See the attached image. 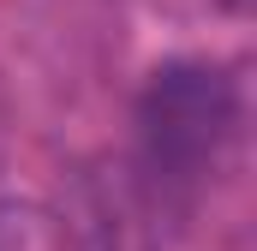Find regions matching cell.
<instances>
[{
    "instance_id": "6da1fadb",
    "label": "cell",
    "mask_w": 257,
    "mask_h": 251,
    "mask_svg": "<svg viewBox=\"0 0 257 251\" xmlns=\"http://www.w3.org/2000/svg\"><path fill=\"white\" fill-rule=\"evenodd\" d=\"M144 156L162 180H192L233 132V84L215 66H162L144 90Z\"/></svg>"
},
{
    "instance_id": "7a4b0ae2",
    "label": "cell",
    "mask_w": 257,
    "mask_h": 251,
    "mask_svg": "<svg viewBox=\"0 0 257 251\" xmlns=\"http://www.w3.org/2000/svg\"><path fill=\"white\" fill-rule=\"evenodd\" d=\"M0 251H84V245L48 203L12 197L0 203Z\"/></svg>"
},
{
    "instance_id": "3957f363",
    "label": "cell",
    "mask_w": 257,
    "mask_h": 251,
    "mask_svg": "<svg viewBox=\"0 0 257 251\" xmlns=\"http://www.w3.org/2000/svg\"><path fill=\"white\" fill-rule=\"evenodd\" d=\"M209 6H221V0H209Z\"/></svg>"
}]
</instances>
